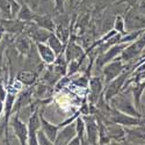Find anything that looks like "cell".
<instances>
[{"label": "cell", "mask_w": 145, "mask_h": 145, "mask_svg": "<svg viewBox=\"0 0 145 145\" xmlns=\"http://www.w3.org/2000/svg\"><path fill=\"white\" fill-rule=\"evenodd\" d=\"M109 105L112 106V108H115V109L125 113L128 115L135 116V117H144L143 113L139 109H137V107L135 106L134 99L129 98L124 91L120 92L117 95L112 98L109 101Z\"/></svg>", "instance_id": "obj_1"}, {"label": "cell", "mask_w": 145, "mask_h": 145, "mask_svg": "<svg viewBox=\"0 0 145 145\" xmlns=\"http://www.w3.org/2000/svg\"><path fill=\"white\" fill-rule=\"evenodd\" d=\"M109 122L117 123L122 127H134V125H144L145 124V117H135L122 113L115 108H112L109 112Z\"/></svg>", "instance_id": "obj_2"}, {"label": "cell", "mask_w": 145, "mask_h": 145, "mask_svg": "<svg viewBox=\"0 0 145 145\" xmlns=\"http://www.w3.org/2000/svg\"><path fill=\"white\" fill-rule=\"evenodd\" d=\"M129 76H130V72L124 70L120 76H117L115 79H113L110 82L107 84V88L105 91V100L107 102H109L112 98H114L115 95H117L120 92L123 91L124 84L128 80Z\"/></svg>", "instance_id": "obj_3"}, {"label": "cell", "mask_w": 145, "mask_h": 145, "mask_svg": "<svg viewBox=\"0 0 145 145\" xmlns=\"http://www.w3.org/2000/svg\"><path fill=\"white\" fill-rule=\"evenodd\" d=\"M127 45H128V43H117L115 45H112L110 48H108L106 51H103L98 58H96V63H95L96 66L98 67L105 66L107 63H109L112 60H114L115 58L120 57Z\"/></svg>", "instance_id": "obj_4"}, {"label": "cell", "mask_w": 145, "mask_h": 145, "mask_svg": "<svg viewBox=\"0 0 145 145\" xmlns=\"http://www.w3.org/2000/svg\"><path fill=\"white\" fill-rule=\"evenodd\" d=\"M144 48H145V36L143 35V37L137 39L136 41L131 42L129 45L125 46V49L121 54V59H122L124 63L131 62L132 59L140 56Z\"/></svg>", "instance_id": "obj_5"}, {"label": "cell", "mask_w": 145, "mask_h": 145, "mask_svg": "<svg viewBox=\"0 0 145 145\" xmlns=\"http://www.w3.org/2000/svg\"><path fill=\"white\" fill-rule=\"evenodd\" d=\"M125 70L124 62L121 59V56L118 58H115L112 62L107 63L103 66V77H105V82L108 84L113 79H115L117 76H120L122 72Z\"/></svg>", "instance_id": "obj_6"}, {"label": "cell", "mask_w": 145, "mask_h": 145, "mask_svg": "<svg viewBox=\"0 0 145 145\" xmlns=\"http://www.w3.org/2000/svg\"><path fill=\"white\" fill-rule=\"evenodd\" d=\"M124 22H125V29L128 30L127 33L145 29V16L140 12H136L135 8L128 12Z\"/></svg>", "instance_id": "obj_7"}, {"label": "cell", "mask_w": 145, "mask_h": 145, "mask_svg": "<svg viewBox=\"0 0 145 145\" xmlns=\"http://www.w3.org/2000/svg\"><path fill=\"white\" fill-rule=\"evenodd\" d=\"M86 125V142L88 144L99 143V124L96 123L94 116L86 114L82 117Z\"/></svg>", "instance_id": "obj_8"}, {"label": "cell", "mask_w": 145, "mask_h": 145, "mask_svg": "<svg viewBox=\"0 0 145 145\" xmlns=\"http://www.w3.org/2000/svg\"><path fill=\"white\" fill-rule=\"evenodd\" d=\"M12 128H13V131L15 136L19 139V143L25 145L28 144V124H26L19 117V115L14 116L12 118Z\"/></svg>", "instance_id": "obj_9"}, {"label": "cell", "mask_w": 145, "mask_h": 145, "mask_svg": "<svg viewBox=\"0 0 145 145\" xmlns=\"http://www.w3.org/2000/svg\"><path fill=\"white\" fill-rule=\"evenodd\" d=\"M40 129L41 116L35 112L28 120V144H37V131Z\"/></svg>", "instance_id": "obj_10"}, {"label": "cell", "mask_w": 145, "mask_h": 145, "mask_svg": "<svg viewBox=\"0 0 145 145\" xmlns=\"http://www.w3.org/2000/svg\"><path fill=\"white\" fill-rule=\"evenodd\" d=\"M62 129V128H60ZM77 135V129H76V122L63 125L62 130H58L57 137L54 142V144H69L70 140Z\"/></svg>", "instance_id": "obj_11"}, {"label": "cell", "mask_w": 145, "mask_h": 145, "mask_svg": "<svg viewBox=\"0 0 145 145\" xmlns=\"http://www.w3.org/2000/svg\"><path fill=\"white\" fill-rule=\"evenodd\" d=\"M52 34V31H49L46 30L44 28H41L40 26H37L36 23H34V25H31L29 28H28V35L30 36V37L35 41V42H46L48 39H49V36Z\"/></svg>", "instance_id": "obj_12"}, {"label": "cell", "mask_w": 145, "mask_h": 145, "mask_svg": "<svg viewBox=\"0 0 145 145\" xmlns=\"http://www.w3.org/2000/svg\"><path fill=\"white\" fill-rule=\"evenodd\" d=\"M103 89V81L99 77H93L89 80V100L92 103L99 101L100 94Z\"/></svg>", "instance_id": "obj_13"}, {"label": "cell", "mask_w": 145, "mask_h": 145, "mask_svg": "<svg viewBox=\"0 0 145 145\" xmlns=\"http://www.w3.org/2000/svg\"><path fill=\"white\" fill-rule=\"evenodd\" d=\"M37 51H39V54H40V56L44 63H46V64H54L55 63L57 56L48 44H44L42 42L37 43Z\"/></svg>", "instance_id": "obj_14"}, {"label": "cell", "mask_w": 145, "mask_h": 145, "mask_svg": "<svg viewBox=\"0 0 145 145\" xmlns=\"http://www.w3.org/2000/svg\"><path fill=\"white\" fill-rule=\"evenodd\" d=\"M107 136L113 142H121L125 137V130L117 123L110 122V125L107 128Z\"/></svg>", "instance_id": "obj_15"}, {"label": "cell", "mask_w": 145, "mask_h": 145, "mask_svg": "<svg viewBox=\"0 0 145 145\" xmlns=\"http://www.w3.org/2000/svg\"><path fill=\"white\" fill-rule=\"evenodd\" d=\"M40 116H41V129L45 132V135L49 137L52 142H55V139L57 137V134H58V130L60 129V127L50 123L49 121H46L43 117V115H40Z\"/></svg>", "instance_id": "obj_16"}, {"label": "cell", "mask_w": 145, "mask_h": 145, "mask_svg": "<svg viewBox=\"0 0 145 145\" xmlns=\"http://www.w3.org/2000/svg\"><path fill=\"white\" fill-rule=\"evenodd\" d=\"M0 26H1L6 31L9 33H20L25 29V23L21 20H1L0 22Z\"/></svg>", "instance_id": "obj_17"}, {"label": "cell", "mask_w": 145, "mask_h": 145, "mask_svg": "<svg viewBox=\"0 0 145 145\" xmlns=\"http://www.w3.org/2000/svg\"><path fill=\"white\" fill-rule=\"evenodd\" d=\"M64 55H65V57H66L67 62H71V60L77 59V58H80V57L84 56L81 48H80L79 45H77L73 41L70 42V43L67 44V48H66Z\"/></svg>", "instance_id": "obj_18"}, {"label": "cell", "mask_w": 145, "mask_h": 145, "mask_svg": "<svg viewBox=\"0 0 145 145\" xmlns=\"http://www.w3.org/2000/svg\"><path fill=\"white\" fill-rule=\"evenodd\" d=\"M34 21L37 26H40L41 28H44L49 31H55L56 30V25L52 19H50L49 16H39L35 15L34 16Z\"/></svg>", "instance_id": "obj_19"}, {"label": "cell", "mask_w": 145, "mask_h": 145, "mask_svg": "<svg viewBox=\"0 0 145 145\" xmlns=\"http://www.w3.org/2000/svg\"><path fill=\"white\" fill-rule=\"evenodd\" d=\"M46 42H48V45H49L51 49L54 50L56 56H59V55L63 54V51H64V43L57 37L56 34H51Z\"/></svg>", "instance_id": "obj_20"}, {"label": "cell", "mask_w": 145, "mask_h": 145, "mask_svg": "<svg viewBox=\"0 0 145 145\" xmlns=\"http://www.w3.org/2000/svg\"><path fill=\"white\" fill-rule=\"evenodd\" d=\"M76 129H77V135L81 138L82 143H86V125L85 121L82 117H77L76 120Z\"/></svg>", "instance_id": "obj_21"}, {"label": "cell", "mask_w": 145, "mask_h": 145, "mask_svg": "<svg viewBox=\"0 0 145 145\" xmlns=\"http://www.w3.org/2000/svg\"><path fill=\"white\" fill-rule=\"evenodd\" d=\"M16 48L21 54H27L30 49V42L27 36H19L16 40Z\"/></svg>", "instance_id": "obj_22"}, {"label": "cell", "mask_w": 145, "mask_h": 145, "mask_svg": "<svg viewBox=\"0 0 145 145\" xmlns=\"http://www.w3.org/2000/svg\"><path fill=\"white\" fill-rule=\"evenodd\" d=\"M34 16H35V14L33 13V12H31L26 5L21 6L20 10L18 12V19L21 20V21L29 22L30 20H34Z\"/></svg>", "instance_id": "obj_23"}, {"label": "cell", "mask_w": 145, "mask_h": 145, "mask_svg": "<svg viewBox=\"0 0 145 145\" xmlns=\"http://www.w3.org/2000/svg\"><path fill=\"white\" fill-rule=\"evenodd\" d=\"M18 80L21 81L22 84H25V85H31V84H34V81H35V74L30 71L23 70L19 73Z\"/></svg>", "instance_id": "obj_24"}, {"label": "cell", "mask_w": 145, "mask_h": 145, "mask_svg": "<svg viewBox=\"0 0 145 145\" xmlns=\"http://www.w3.org/2000/svg\"><path fill=\"white\" fill-rule=\"evenodd\" d=\"M55 31H56V36H57V37L65 44L67 42V40H69V35H70L69 29L66 27H64V26H58V27H56V30Z\"/></svg>", "instance_id": "obj_25"}, {"label": "cell", "mask_w": 145, "mask_h": 145, "mask_svg": "<svg viewBox=\"0 0 145 145\" xmlns=\"http://www.w3.org/2000/svg\"><path fill=\"white\" fill-rule=\"evenodd\" d=\"M29 100H30V94L29 92H23L16 101V109H20L21 107H25L29 103Z\"/></svg>", "instance_id": "obj_26"}, {"label": "cell", "mask_w": 145, "mask_h": 145, "mask_svg": "<svg viewBox=\"0 0 145 145\" xmlns=\"http://www.w3.org/2000/svg\"><path fill=\"white\" fill-rule=\"evenodd\" d=\"M37 144H42V145H50V144H54V142L45 135V132L40 129L37 131Z\"/></svg>", "instance_id": "obj_27"}, {"label": "cell", "mask_w": 145, "mask_h": 145, "mask_svg": "<svg viewBox=\"0 0 145 145\" xmlns=\"http://www.w3.org/2000/svg\"><path fill=\"white\" fill-rule=\"evenodd\" d=\"M115 30L120 34L124 35L127 31H125V22L123 20L122 16H117L116 20H115Z\"/></svg>", "instance_id": "obj_28"}, {"label": "cell", "mask_w": 145, "mask_h": 145, "mask_svg": "<svg viewBox=\"0 0 145 145\" xmlns=\"http://www.w3.org/2000/svg\"><path fill=\"white\" fill-rule=\"evenodd\" d=\"M55 4H56V9L59 10L60 13H63V10H64V0H55Z\"/></svg>", "instance_id": "obj_29"}, {"label": "cell", "mask_w": 145, "mask_h": 145, "mask_svg": "<svg viewBox=\"0 0 145 145\" xmlns=\"http://www.w3.org/2000/svg\"><path fill=\"white\" fill-rule=\"evenodd\" d=\"M70 145H78V144H84L82 143V140H81V138L78 136V135H76L73 138H72L71 140H70V143H69Z\"/></svg>", "instance_id": "obj_30"}, {"label": "cell", "mask_w": 145, "mask_h": 145, "mask_svg": "<svg viewBox=\"0 0 145 145\" xmlns=\"http://www.w3.org/2000/svg\"><path fill=\"white\" fill-rule=\"evenodd\" d=\"M138 10H139L140 13L145 16V0H143V1L140 3V5L138 6Z\"/></svg>", "instance_id": "obj_31"}, {"label": "cell", "mask_w": 145, "mask_h": 145, "mask_svg": "<svg viewBox=\"0 0 145 145\" xmlns=\"http://www.w3.org/2000/svg\"><path fill=\"white\" fill-rule=\"evenodd\" d=\"M3 110H4V101H3V100H0V115H1Z\"/></svg>", "instance_id": "obj_32"}, {"label": "cell", "mask_w": 145, "mask_h": 145, "mask_svg": "<svg viewBox=\"0 0 145 145\" xmlns=\"http://www.w3.org/2000/svg\"><path fill=\"white\" fill-rule=\"evenodd\" d=\"M4 31H5V29L1 27V26H0V40H1L3 39V35H4Z\"/></svg>", "instance_id": "obj_33"}, {"label": "cell", "mask_w": 145, "mask_h": 145, "mask_svg": "<svg viewBox=\"0 0 145 145\" xmlns=\"http://www.w3.org/2000/svg\"><path fill=\"white\" fill-rule=\"evenodd\" d=\"M78 1H79V0H70V5H71V6H74Z\"/></svg>", "instance_id": "obj_34"}, {"label": "cell", "mask_w": 145, "mask_h": 145, "mask_svg": "<svg viewBox=\"0 0 145 145\" xmlns=\"http://www.w3.org/2000/svg\"><path fill=\"white\" fill-rule=\"evenodd\" d=\"M16 1H18L19 4H22V0H16Z\"/></svg>", "instance_id": "obj_35"}]
</instances>
